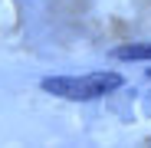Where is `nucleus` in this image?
Wrapping results in <instances>:
<instances>
[{
	"label": "nucleus",
	"instance_id": "7ed1b4c3",
	"mask_svg": "<svg viewBox=\"0 0 151 148\" xmlns=\"http://www.w3.org/2000/svg\"><path fill=\"white\" fill-rule=\"evenodd\" d=\"M148 76H151V69H148Z\"/></svg>",
	"mask_w": 151,
	"mask_h": 148
},
{
	"label": "nucleus",
	"instance_id": "f257e3e1",
	"mask_svg": "<svg viewBox=\"0 0 151 148\" xmlns=\"http://www.w3.org/2000/svg\"><path fill=\"white\" fill-rule=\"evenodd\" d=\"M125 79L118 72H89V76H49L43 79V89L59 99H76V102H89V99H102L115 92Z\"/></svg>",
	"mask_w": 151,
	"mask_h": 148
},
{
	"label": "nucleus",
	"instance_id": "f03ea898",
	"mask_svg": "<svg viewBox=\"0 0 151 148\" xmlns=\"http://www.w3.org/2000/svg\"><path fill=\"white\" fill-rule=\"evenodd\" d=\"M112 56L122 59V63H141V59H151V43H132V46H118L112 49Z\"/></svg>",
	"mask_w": 151,
	"mask_h": 148
}]
</instances>
